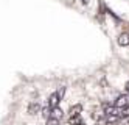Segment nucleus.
<instances>
[{
    "label": "nucleus",
    "mask_w": 129,
    "mask_h": 125,
    "mask_svg": "<svg viewBox=\"0 0 129 125\" xmlns=\"http://www.w3.org/2000/svg\"><path fill=\"white\" fill-rule=\"evenodd\" d=\"M50 117L58 119V120H59V119L62 117V110H59L58 106H56V108H53V110H51V114H50Z\"/></svg>",
    "instance_id": "0eeeda50"
},
{
    "label": "nucleus",
    "mask_w": 129,
    "mask_h": 125,
    "mask_svg": "<svg viewBox=\"0 0 129 125\" xmlns=\"http://www.w3.org/2000/svg\"><path fill=\"white\" fill-rule=\"evenodd\" d=\"M50 114H51V108H50V106H45V108L42 110V116H44V117H47V119H48V117H50Z\"/></svg>",
    "instance_id": "6e6552de"
},
{
    "label": "nucleus",
    "mask_w": 129,
    "mask_h": 125,
    "mask_svg": "<svg viewBox=\"0 0 129 125\" xmlns=\"http://www.w3.org/2000/svg\"><path fill=\"white\" fill-rule=\"evenodd\" d=\"M69 123H70V125H84V122H82V117H81V114H79V116H70Z\"/></svg>",
    "instance_id": "39448f33"
},
{
    "label": "nucleus",
    "mask_w": 129,
    "mask_h": 125,
    "mask_svg": "<svg viewBox=\"0 0 129 125\" xmlns=\"http://www.w3.org/2000/svg\"><path fill=\"white\" fill-rule=\"evenodd\" d=\"M39 111H41V105H39V103L33 102V103H30V105H28V114H31V116L38 114Z\"/></svg>",
    "instance_id": "20e7f679"
},
{
    "label": "nucleus",
    "mask_w": 129,
    "mask_h": 125,
    "mask_svg": "<svg viewBox=\"0 0 129 125\" xmlns=\"http://www.w3.org/2000/svg\"><path fill=\"white\" fill-rule=\"evenodd\" d=\"M124 91H126V92H129V81L124 84Z\"/></svg>",
    "instance_id": "9b49d317"
},
{
    "label": "nucleus",
    "mask_w": 129,
    "mask_h": 125,
    "mask_svg": "<svg viewBox=\"0 0 129 125\" xmlns=\"http://www.w3.org/2000/svg\"><path fill=\"white\" fill-rule=\"evenodd\" d=\"M120 116H123V117H129V105H127V106H124V108L121 110Z\"/></svg>",
    "instance_id": "9d476101"
},
{
    "label": "nucleus",
    "mask_w": 129,
    "mask_h": 125,
    "mask_svg": "<svg viewBox=\"0 0 129 125\" xmlns=\"http://www.w3.org/2000/svg\"><path fill=\"white\" fill-rule=\"evenodd\" d=\"M117 42H118V45H121V47H127L129 45V33H121L117 38Z\"/></svg>",
    "instance_id": "7ed1b4c3"
},
{
    "label": "nucleus",
    "mask_w": 129,
    "mask_h": 125,
    "mask_svg": "<svg viewBox=\"0 0 129 125\" xmlns=\"http://www.w3.org/2000/svg\"><path fill=\"white\" fill-rule=\"evenodd\" d=\"M81 111H82V106H81V105H73L69 113H70V116H79Z\"/></svg>",
    "instance_id": "423d86ee"
},
{
    "label": "nucleus",
    "mask_w": 129,
    "mask_h": 125,
    "mask_svg": "<svg viewBox=\"0 0 129 125\" xmlns=\"http://www.w3.org/2000/svg\"><path fill=\"white\" fill-rule=\"evenodd\" d=\"M59 100H61V97L58 95V92H53L51 95H50V99H48V106L53 110V108H56L58 106V103H59Z\"/></svg>",
    "instance_id": "f03ea898"
},
{
    "label": "nucleus",
    "mask_w": 129,
    "mask_h": 125,
    "mask_svg": "<svg viewBox=\"0 0 129 125\" xmlns=\"http://www.w3.org/2000/svg\"><path fill=\"white\" fill-rule=\"evenodd\" d=\"M129 105V95L127 94H121V95H118V97L115 99V103H114V106L117 108H124Z\"/></svg>",
    "instance_id": "f257e3e1"
},
{
    "label": "nucleus",
    "mask_w": 129,
    "mask_h": 125,
    "mask_svg": "<svg viewBox=\"0 0 129 125\" xmlns=\"http://www.w3.org/2000/svg\"><path fill=\"white\" fill-rule=\"evenodd\" d=\"M45 125H59V120L58 119H53V117H48Z\"/></svg>",
    "instance_id": "1a4fd4ad"
}]
</instances>
